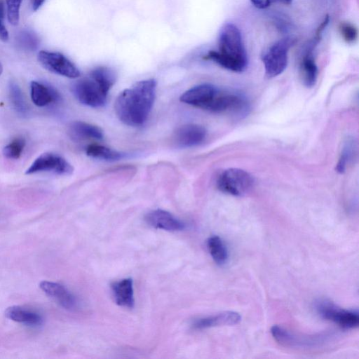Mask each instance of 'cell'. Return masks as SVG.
<instances>
[{"label":"cell","mask_w":359,"mask_h":359,"mask_svg":"<svg viewBox=\"0 0 359 359\" xmlns=\"http://www.w3.org/2000/svg\"><path fill=\"white\" fill-rule=\"evenodd\" d=\"M5 316L13 321L27 325L36 326L42 323V318L38 313L25 309L20 306H12L6 309Z\"/></svg>","instance_id":"cell-18"},{"label":"cell","mask_w":359,"mask_h":359,"mask_svg":"<svg viewBox=\"0 0 359 359\" xmlns=\"http://www.w3.org/2000/svg\"><path fill=\"white\" fill-rule=\"evenodd\" d=\"M39 287L47 295L54 299L65 309L72 310L76 307L75 297L62 285L43 280L40 283Z\"/></svg>","instance_id":"cell-14"},{"label":"cell","mask_w":359,"mask_h":359,"mask_svg":"<svg viewBox=\"0 0 359 359\" xmlns=\"http://www.w3.org/2000/svg\"><path fill=\"white\" fill-rule=\"evenodd\" d=\"M70 133L78 139H97L103 137V133L97 126L83 121H74L70 126Z\"/></svg>","instance_id":"cell-19"},{"label":"cell","mask_w":359,"mask_h":359,"mask_svg":"<svg viewBox=\"0 0 359 359\" xmlns=\"http://www.w3.org/2000/svg\"><path fill=\"white\" fill-rule=\"evenodd\" d=\"M180 100L208 111L233 114H237L244 104L243 95L209 83L190 88L181 95Z\"/></svg>","instance_id":"cell-2"},{"label":"cell","mask_w":359,"mask_h":359,"mask_svg":"<svg viewBox=\"0 0 359 359\" xmlns=\"http://www.w3.org/2000/svg\"><path fill=\"white\" fill-rule=\"evenodd\" d=\"M89 76L93 78L107 93L113 86L116 78V73L113 69L103 66L93 69Z\"/></svg>","instance_id":"cell-21"},{"label":"cell","mask_w":359,"mask_h":359,"mask_svg":"<svg viewBox=\"0 0 359 359\" xmlns=\"http://www.w3.org/2000/svg\"><path fill=\"white\" fill-rule=\"evenodd\" d=\"M294 42L292 38L282 39L264 52L262 60L268 78L276 77L284 72L287 65L289 50Z\"/></svg>","instance_id":"cell-6"},{"label":"cell","mask_w":359,"mask_h":359,"mask_svg":"<svg viewBox=\"0 0 359 359\" xmlns=\"http://www.w3.org/2000/svg\"><path fill=\"white\" fill-rule=\"evenodd\" d=\"M329 21L330 18L326 15L318 27L313 37L305 46L300 57L299 63V76L304 85L309 88L313 87L316 84L318 74L313 50L321 40L323 32L328 25Z\"/></svg>","instance_id":"cell-5"},{"label":"cell","mask_w":359,"mask_h":359,"mask_svg":"<svg viewBox=\"0 0 359 359\" xmlns=\"http://www.w3.org/2000/svg\"><path fill=\"white\" fill-rule=\"evenodd\" d=\"M73 170L72 165L62 156L53 153H44L35 159L25 173L31 175L52 172L60 175H69Z\"/></svg>","instance_id":"cell-11"},{"label":"cell","mask_w":359,"mask_h":359,"mask_svg":"<svg viewBox=\"0 0 359 359\" xmlns=\"http://www.w3.org/2000/svg\"><path fill=\"white\" fill-rule=\"evenodd\" d=\"M30 94L33 103L39 107L55 103L60 98L59 94L53 88L35 81L30 83Z\"/></svg>","instance_id":"cell-16"},{"label":"cell","mask_w":359,"mask_h":359,"mask_svg":"<svg viewBox=\"0 0 359 359\" xmlns=\"http://www.w3.org/2000/svg\"><path fill=\"white\" fill-rule=\"evenodd\" d=\"M241 320V316L238 313L227 311L199 318L194 323L193 327L197 330H203L217 326L234 325Z\"/></svg>","instance_id":"cell-15"},{"label":"cell","mask_w":359,"mask_h":359,"mask_svg":"<svg viewBox=\"0 0 359 359\" xmlns=\"http://www.w3.org/2000/svg\"><path fill=\"white\" fill-rule=\"evenodd\" d=\"M217 187L222 192L241 196L247 194L254 184L252 176L240 168H228L218 176Z\"/></svg>","instance_id":"cell-7"},{"label":"cell","mask_w":359,"mask_h":359,"mask_svg":"<svg viewBox=\"0 0 359 359\" xmlns=\"http://www.w3.org/2000/svg\"><path fill=\"white\" fill-rule=\"evenodd\" d=\"M86 154L89 156L107 160L116 161L123 157L120 152L100 144H90L86 148Z\"/></svg>","instance_id":"cell-22"},{"label":"cell","mask_w":359,"mask_h":359,"mask_svg":"<svg viewBox=\"0 0 359 359\" xmlns=\"http://www.w3.org/2000/svg\"><path fill=\"white\" fill-rule=\"evenodd\" d=\"M315 307L323 318L335 323L343 328L353 329L358 326V311L341 309L327 299L318 300Z\"/></svg>","instance_id":"cell-9"},{"label":"cell","mask_w":359,"mask_h":359,"mask_svg":"<svg viewBox=\"0 0 359 359\" xmlns=\"http://www.w3.org/2000/svg\"><path fill=\"white\" fill-rule=\"evenodd\" d=\"M292 1V0H250L252 4L259 9L266 8L276 3L290 5Z\"/></svg>","instance_id":"cell-29"},{"label":"cell","mask_w":359,"mask_h":359,"mask_svg":"<svg viewBox=\"0 0 359 359\" xmlns=\"http://www.w3.org/2000/svg\"><path fill=\"white\" fill-rule=\"evenodd\" d=\"M7 18L13 25H17L20 20V8L22 0H6Z\"/></svg>","instance_id":"cell-27"},{"label":"cell","mask_w":359,"mask_h":359,"mask_svg":"<svg viewBox=\"0 0 359 359\" xmlns=\"http://www.w3.org/2000/svg\"><path fill=\"white\" fill-rule=\"evenodd\" d=\"M339 31L344 40L347 43L354 42L358 37L357 28L350 22H341L339 25Z\"/></svg>","instance_id":"cell-28"},{"label":"cell","mask_w":359,"mask_h":359,"mask_svg":"<svg viewBox=\"0 0 359 359\" xmlns=\"http://www.w3.org/2000/svg\"><path fill=\"white\" fill-rule=\"evenodd\" d=\"M145 221L155 229L165 231H180L185 228V224L171 213L160 209L148 212L145 216Z\"/></svg>","instance_id":"cell-13"},{"label":"cell","mask_w":359,"mask_h":359,"mask_svg":"<svg viewBox=\"0 0 359 359\" xmlns=\"http://www.w3.org/2000/svg\"><path fill=\"white\" fill-rule=\"evenodd\" d=\"M25 146L24 138H15L4 148L3 154L7 158L18 159L22 155Z\"/></svg>","instance_id":"cell-25"},{"label":"cell","mask_w":359,"mask_h":359,"mask_svg":"<svg viewBox=\"0 0 359 359\" xmlns=\"http://www.w3.org/2000/svg\"><path fill=\"white\" fill-rule=\"evenodd\" d=\"M156 82L147 79L123 90L115 102V111L125 124L137 126L144 123L153 107Z\"/></svg>","instance_id":"cell-1"},{"label":"cell","mask_w":359,"mask_h":359,"mask_svg":"<svg viewBox=\"0 0 359 359\" xmlns=\"http://www.w3.org/2000/svg\"><path fill=\"white\" fill-rule=\"evenodd\" d=\"M111 290L115 302L121 306L132 308L134 305L133 280L125 278L114 283Z\"/></svg>","instance_id":"cell-17"},{"label":"cell","mask_w":359,"mask_h":359,"mask_svg":"<svg viewBox=\"0 0 359 359\" xmlns=\"http://www.w3.org/2000/svg\"><path fill=\"white\" fill-rule=\"evenodd\" d=\"M203 59L233 72H243L248 65V56L238 28L230 22L224 25L219 34L218 50L209 51Z\"/></svg>","instance_id":"cell-3"},{"label":"cell","mask_w":359,"mask_h":359,"mask_svg":"<svg viewBox=\"0 0 359 359\" xmlns=\"http://www.w3.org/2000/svg\"><path fill=\"white\" fill-rule=\"evenodd\" d=\"M5 9L2 0H0V21H4Z\"/></svg>","instance_id":"cell-31"},{"label":"cell","mask_w":359,"mask_h":359,"mask_svg":"<svg viewBox=\"0 0 359 359\" xmlns=\"http://www.w3.org/2000/svg\"><path fill=\"white\" fill-rule=\"evenodd\" d=\"M355 144L353 140H347L344 143L341 154L336 166L337 172L342 173L345 171L349 161L354 156Z\"/></svg>","instance_id":"cell-24"},{"label":"cell","mask_w":359,"mask_h":359,"mask_svg":"<svg viewBox=\"0 0 359 359\" xmlns=\"http://www.w3.org/2000/svg\"><path fill=\"white\" fill-rule=\"evenodd\" d=\"M9 94L11 102L16 111L22 116H25L28 110L27 106L20 88L14 82L10 83Z\"/></svg>","instance_id":"cell-23"},{"label":"cell","mask_w":359,"mask_h":359,"mask_svg":"<svg viewBox=\"0 0 359 359\" xmlns=\"http://www.w3.org/2000/svg\"><path fill=\"white\" fill-rule=\"evenodd\" d=\"M19 44L27 50H35L39 44V40L36 34L29 30L21 32L18 36Z\"/></svg>","instance_id":"cell-26"},{"label":"cell","mask_w":359,"mask_h":359,"mask_svg":"<svg viewBox=\"0 0 359 359\" xmlns=\"http://www.w3.org/2000/svg\"><path fill=\"white\" fill-rule=\"evenodd\" d=\"M46 0H31L32 9L37 11Z\"/></svg>","instance_id":"cell-30"},{"label":"cell","mask_w":359,"mask_h":359,"mask_svg":"<svg viewBox=\"0 0 359 359\" xmlns=\"http://www.w3.org/2000/svg\"><path fill=\"white\" fill-rule=\"evenodd\" d=\"M207 246L213 260L218 265L225 264L229 259L227 248L220 237L212 236L208 239Z\"/></svg>","instance_id":"cell-20"},{"label":"cell","mask_w":359,"mask_h":359,"mask_svg":"<svg viewBox=\"0 0 359 359\" xmlns=\"http://www.w3.org/2000/svg\"><path fill=\"white\" fill-rule=\"evenodd\" d=\"M72 92L81 103L96 108L105 104L108 94L90 76L74 82Z\"/></svg>","instance_id":"cell-8"},{"label":"cell","mask_w":359,"mask_h":359,"mask_svg":"<svg viewBox=\"0 0 359 359\" xmlns=\"http://www.w3.org/2000/svg\"><path fill=\"white\" fill-rule=\"evenodd\" d=\"M2 72H3V67H2L1 64L0 63V75L1 74Z\"/></svg>","instance_id":"cell-32"},{"label":"cell","mask_w":359,"mask_h":359,"mask_svg":"<svg viewBox=\"0 0 359 359\" xmlns=\"http://www.w3.org/2000/svg\"><path fill=\"white\" fill-rule=\"evenodd\" d=\"M38 60L45 69L53 73L71 79L80 76L75 65L60 53L41 50L38 53Z\"/></svg>","instance_id":"cell-10"},{"label":"cell","mask_w":359,"mask_h":359,"mask_svg":"<svg viewBox=\"0 0 359 359\" xmlns=\"http://www.w3.org/2000/svg\"><path fill=\"white\" fill-rule=\"evenodd\" d=\"M273 339L281 346L300 350H318L328 346L335 339L331 333L316 334H297L282 327L271 329Z\"/></svg>","instance_id":"cell-4"},{"label":"cell","mask_w":359,"mask_h":359,"mask_svg":"<svg viewBox=\"0 0 359 359\" xmlns=\"http://www.w3.org/2000/svg\"><path fill=\"white\" fill-rule=\"evenodd\" d=\"M206 130L198 124H186L177 129L174 139L177 145L191 147L201 144L205 139Z\"/></svg>","instance_id":"cell-12"}]
</instances>
